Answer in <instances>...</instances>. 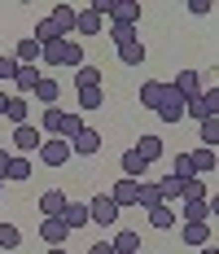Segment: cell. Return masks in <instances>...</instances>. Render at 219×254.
<instances>
[{
  "label": "cell",
  "mask_w": 219,
  "mask_h": 254,
  "mask_svg": "<svg viewBox=\"0 0 219 254\" xmlns=\"http://www.w3.org/2000/svg\"><path fill=\"white\" fill-rule=\"evenodd\" d=\"M40 62H44V66H71V70H79V66H83V44H79V40H53Z\"/></svg>",
  "instance_id": "obj_1"
},
{
  "label": "cell",
  "mask_w": 219,
  "mask_h": 254,
  "mask_svg": "<svg viewBox=\"0 0 219 254\" xmlns=\"http://www.w3.org/2000/svg\"><path fill=\"white\" fill-rule=\"evenodd\" d=\"M44 167H66L71 162V140H62V136H44V145L35 153Z\"/></svg>",
  "instance_id": "obj_2"
},
{
  "label": "cell",
  "mask_w": 219,
  "mask_h": 254,
  "mask_svg": "<svg viewBox=\"0 0 219 254\" xmlns=\"http://www.w3.org/2000/svg\"><path fill=\"white\" fill-rule=\"evenodd\" d=\"M88 215H92L97 228H114V224H119V206H114L110 193H97V197L88 202Z\"/></svg>",
  "instance_id": "obj_3"
},
{
  "label": "cell",
  "mask_w": 219,
  "mask_h": 254,
  "mask_svg": "<svg viewBox=\"0 0 219 254\" xmlns=\"http://www.w3.org/2000/svg\"><path fill=\"white\" fill-rule=\"evenodd\" d=\"M40 145H44V131H40L35 123H22V127H13V153L31 158V153H40Z\"/></svg>",
  "instance_id": "obj_4"
},
{
  "label": "cell",
  "mask_w": 219,
  "mask_h": 254,
  "mask_svg": "<svg viewBox=\"0 0 219 254\" xmlns=\"http://www.w3.org/2000/svg\"><path fill=\"white\" fill-rule=\"evenodd\" d=\"M184 105H189V101H184V97H180V92L167 83V97H162V105H158V123L180 127V119H184Z\"/></svg>",
  "instance_id": "obj_5"
},
{
  "label": "cell",
  "mask_w": 219,
  "mask_h": 254,
  "mask_svg": "<svg viewBox=\"0 0 219 254\" xmlns=\"http://www.w3.org/2000/svg\"><path fill=\"white\" fill-rule=\"evenodd\" d=\"M110 197H114V206H136V197H141V180H127V176H119L114 184H110Z\"/></svg>",
  "instance_id": "obj_6"
},
{
  "label": "cell",
  "mask_w": 219,
  "mask_h": 254,
  "mask_svg": "<svg viewBox=\"0 0 219 254\" xmlns=\"http://www.w3.org/2000/svg\"><path fill=\"white\" fill-rule=\"evenodd\" d=\"M74 35H83V40L105 35V18H101L97 9H79V18H74Z\"/></svg>",
  "instance_id": "obj_7"
},
{
  "label": "cell",
  "mask_w": 219,
  "mask_h": 254,
  "mask_svg": "<svg viewBox=\"0 0 219 254\" xmlns=\"http://www.w3.org/2000/svg\"><path fill=\"white\" fill-rule=\"evenodd\" d=\"M57 219L66 224V232H79V228H88V224H92V215H88V202H66V210H62Z\"/></svg>",
  "instance_id": "obj_8"
},
{
  "label": "cell",
  "mask_w": 219,
  "mask_h": 254,
  "mask_svg": "<svg viewBox=\"0 0 219 254\" xmlns=\"http://www.w3.org/2000/svg\"><path fill=\"white\" fill-rule=\"evenodd\" d=\"M31 97L44 105V110H53V105L62 101V83H57L53 75H40V83H35V92H31Z\"/></svg>",
  "instance_id": "obj_9"
},
{
  "label": "cell",
  "mask_w": 219,
  "mask_h": 254,
  "mask_svg": "<svg viewBox=\"0 0 219 254\" xmlns=\"http://www.w3.org/2000/svg\"><path fill=\"white\" fill-rule=\"evenodd\" d=\"M71 153H79V158H92V153H101V131H97V127H83V131L71 140Z\"/></svg>",
  "instance_id": "obj_10"
},
{
  "label": "cell",
  "mask_w": 219,
  "mask_h": 254,
  "mask_svg": "<svg viewBox=\"0 0 219 254\" xmlns=\"http://www.w3.org/2000/svg\"><path fill=\"white\" fill-rule=\"evenodd\" d=\"M132 149H136V153H141V158L149 162V167H153V162L167 153V145H162V136H149V131H141V140H136Z\"/></svg>",
  "instance_id": "obj_11"
},
{
  "label": "cell",
  "mask_w": 219,
  "mask_h": 254,
  "mask_svg": "<svg viewBox=\"0 0 219 254\" xmlns=\"http://www.w3.org/2000/svg\"><path fill=\"white\" fill-rule=\"evenodd\" d=\"M66 202H71V197H66V193H62V189H49V193H40V215H44V219H57V215H62V210H66Z\"/></svg>",
  "instance_id": "obj_12"
},
{
  "label": "cell",
  "mask_w": 219,
  "mask_h": 254,
  "mask_svg": "<svg viewBox=\"0 0 219 254\" xmlns=\"http://www.w3.org/2000/svg\"><path fill=\"white\" fill-rule=\"evenodd\" d=\"M171 88H175L184 101H193L197 92H202V75H197V70H180V75L171 79Z\"/></svg>",
  "instance_id": "obj_13"
},
{
  "label": "cell",
  "mask_w": 219,
  "mask_h": 254,
  "mask_svg": "<svg viewBox=\"0 0 219 254\" xmlns=\"http://www.w3.org/2000/svg\"><path fill=\"white\" fill-rule=\"evenodd\" d=\"M162 97H167V83H162V79H145V83H141V105H145V110L158 114Z\"/></svg>",
  "instance_id": "obj_14"
},
{
  "label": "cell",
  "mask_w": 219,
  "mask_h": 254,
  "mask_svg": "<svg viewBox=\"0 0 219 254\" xmlns=\"http://www.w3.org/2000/svg\"><path fill=\"white\" fill-rule=\"evenodd\" d=\"M40 241H49V250H53V246H66L71 232H66L62 219H40Z\"/></svg>",
  "instance_id": "obj_15"
},
{
  "label": "cell",
  "mask_w": 219,
  "mask_h": 254,
  "mask_svg": "<svg viewBox=\"0 0 219 254\" xmlns=\"http://www.w3.org/2000/svg\"><path fill=\"white\" fill-rule=\"evenodd\" d=\"M119 171H123V176H127V180H145L149 162H145V158H141V153H136V149H127V153H123V158H119Z\"/></svg>",
  "instance_id": "obj_16"
},
{
  "label": "cell",
  "mask_w": 219,
  "mask_h": 254,
  "mask_svg": "<svg viewBox=\"0 0 219 254\" xmlns=\"http://www.w3.org/2000/svg\"><path fill=\"white\" fill-rule=\"evenodd\" d=\"M105 35L114 40V49H123V44H132V40H141V26H136V22H110V26H105Z\"/></svg>",
  "instance_id": "obj_17"
},
{
  "label": "cell",
  "mask_w": 219,
  "mask_h": 254,
  "mask_svg": "<svg viewBox=\"0 0 219 254\" xmlns=\"http://www.w3.org/2000/svg\"><path fill=\"white\" fill-rule=\"evenodd\" d=\"M66 114H71V110H62V105L44 110V114H40V131H44V136H62V127H66Z\"/></svg>",
  "instance_id": "obj_18"
},
{
  "label": "cell",
  "mask_w": 219,
  "mask_h": 254,
  "mask_svg": "<svg viewBox=\"0 0 219 254\" xmlns=\"http://www.w3.org/2000/svg\"><path fill=\"white\" fill-rule=\"evenodd\" d=\"M180 241H184V246H193V250L211 246V224H184V228H180Z\"/></svg>",
  "instance_id": "obj_19"
},
{
  "label": "cell",
  "mask_w": 219,
  "mask_h": 254,
  "mask_svg": "<svg viewBox=\"0 0 219 254\" xmlns=\"http://www.w3.org/2000/svg\"><path fill=\"white\" fill-rule=\"evenodd\" d=\"M31 40H35L40 49H49L53 40H66V35H62V26L53 22V18H40V22H35V35H31Z\"/></svg>",
  "instance_id": "obj_20"
},
{
  "label": "cell",
  "mask_w": 219,
  "mask_h": 254,
  "mask_svg": "<svg viewBox=\"0 0 219 254\" xmlns=\"http://www.w3.org/2000/svg\"><path fill=\"white\" fill-rule=\"evenodd\" d=\"M175 210H180L184 224H211V206H206V202H180Z\"/></svg>",
  "instance_id": "obj_21"
},
{
  "label": "cell",
  "mask_w": 219,
  "mask_h": 254,
  "mask_svg": "<svg viewBox=\"0 0 219 254\" xmlns=\"http://www.w3.org/2000/svg\"><path fill=\"white\" fill-rule=\"evenodd\" d=\"M145 57H149L145 40H132V44H123V49H119V66H145Z\"/></svg>",
  "instance_id": "obj_22"
},
{
  "label": "cell",
  "mask_w": 219,
  "mask_h": 254,
  "mask_svg": "<svg viewBox=\"0 0 219 254\" xmlns=\"http://www.w3.org/2000/svg\"><path fill=\"white\" fill-rule=\"evenodd\" d=\"M13 57H18V66H40V57H44V49L26 35V40H18V49H13Z\"/></svg>",
  "instance_id": "obj_23"
},
{
  "label": "cell",
  "mask_w": 219,
  "mask_h": 254,
  "mask_svg": "<svg viewBox=\"0 0 219 254\" xmlns=\"http://www.w3.org/2000/svg\"><path fill=\"white\" fill-rule=\"evenodd\" d=\"M35 83H40V66H18V75H13L18 97H31V92H35Z\"/></svg>",
  "instance_id": "obj_24"
},
{
  "label": "cell",
  "mask_w": 219,
  "mask_h": 254,
  "mask_svg": "<svg viewBox=\"0 0 219 254\" xmlns=\"http://www.w3.org/2000/svg\"><path fill=\"white\" fill-rule=\"evenodd\" d=\"M189 158H193V171H197V176H211V171H219V153H215V149H202V145H197Z\"/></svg>",
  "instance_id": "obj_25"
},
{
  "label": "cell",
  "mask_w": 219,
  "mask_h": 254,
  "mask_svg": "<svg viewBox=\"0 0 219 254\" xmlns=\"http://www.w3.org/2000/svg\"><path fill=\"white\" fill-rule=\"evenodd\" d=\"M53 22L62 26V35H66V40H71V31H74V18H79V9H74V4H53V13H49Z\"/></svg>",
  "instance_id": "obj_26"
},
{
  "label": "cell",
  "mask_w": 219,
  "mask_h": 254,
  "mask_svg": "<svg viewBox=\"0 0 219 254\" xmlns=\"http://www.w3.org/2000/svg\"><path fill=\"white\" fill-rule=\"evenodd\" d=\"M4 119H9L13 127L31 123V105H26V97H9V105H4Z\"/></svg>",
  "instance_id": "obj_27"
},
{
  "label": "cell",
  "mask_w": 219,
  "mask_h": 254,
  "mask_svg": "<svg viewBox=\"0 0 219 254\" xmlns=\"http://www.w3.org/2000/svg\"><path fill=\"white\" fill-rule=\"evenodd\" d=\"M114 254H141V232H132V228H123V232H114Z\"/></svg>",
  "instance_id": "obj_28"
},
{
  "label": "cell",
  "mask_w": 219,
  "mask_h": 254,
  "mask_svg": "<svg viewBox=\"0 0 219 254\" xmlns=\"http://www.w3.org/2000/svg\"><path fill=\"white\" fill-rule=\"evenodd\" d=\"M136 206H145V210H153V206H167V202H162L158 180H141V197H136Z\"/></svg>",
  "instance_id": "obj_29"
},
{
  "label": "cell",
  "mask_w": 219,
  "mask_h": 254,
  "mask_svg": "<svg viewBox=\"0 0 219 254\" xmlns=\"http://www.w3.org/2000/svg\"><path fill=\"white\" fill-rule=\"evenodd\" d=\"M149 228L153 232L175 228V206H153V210H149Z\"/></svg>",
  "instance_id": "obj_30"
},
{
  "label": "cell",
  "mask_w": 219,
  "mask_h": 254,
  "mask_svg": "<svg viewBox=\"0 0 219 254\" xmlns=\"http://www.w3.org/2000/svg\"><path fill=\"white\" fill-rule=\"evenodd\" d=\"M31 171H35V162L31 158H22V153H13V162H9V176H4V184L13 180V184H22V180H31Z\"/></svg>",
  "instance_id": "obj_31"
},
{
  "label": "cell",
  "mask_w": 219,
  "mask_h": 254,
  "mask_svg": "<svg viewBox=\"0 0 219 254\" xmlns=\"http://www.w3.org/2000/svg\"><path fill=\"white\" fill-rule=\"evenodd\" d=\"M197 140H202V149H219V119H202L197 123Z\"/></svg>",
  "instance_id": "obj_32"
},
{
  "label": "cell",
  "mask_w": 219,
  "mask_h": 254,
  "mask_svg": "<svg viewBox=\"0 0 219 254\" xmlns=\"http://www.w3.org/2000/svg\"><path fill=\"white\" fill-rule=\"evenodd\" d=\"M158 189H162V202H167V206H175L180 197H184V180H175L171 171H167L162 180H158Z\"/></svg>",
  "instance_id": "obj_33"
},
{
  "label": "cell",
  "mask_w": 219,
  "mask_h": 254,
  "mask_svg": "<svg viewBox=\"0 0 219 254\" xmlns=\"http://www.w3.org/2000/svg\"><path fill=\"white\" fill-rule=\"evenodd\" d=\"M101 105H105V92H101V88H79V110H83V114H92Z\"/></svg>",
  "instance_id": "obj_34"
},
{
  "label": "cell",
  "mask_w": 219,
  "mask_h": 254,
  "mask_svg": "<svg viewBox=\"0 0 219 254\" xmlns=\"http://www.w3.org/2000/svg\"><path fill=\"white\" fill-rule=\"evenodd\" d=\"M22 246V228L18 224H0V250H18Z\"/></svg>",
  "instance_id": "obj_35"
},
{
  "label": "cell",
  "mask_w": 219,
  "mask_h": 254,
  "mask_svg": "<svg viewBox=\"0 0 219 254\" xmlns=\"http://www.w3.org/2000/svg\"><path fill=\"white\" fill-rule=\"evenodd\" d=\"M211 193H206V184H202V176H193V180H184V197L180 202H206Z\"/></svg>",
  "instance_id": "obj_36"
},
{
  "label": "cell",
  "mask_w": 219,
  "mask_h": 254,
  "mask_svg": "<svg viewBox=\"0 0 219 254\" xmlns=\"http://www.w3.org/2000/svg\"><path fill=\"white\" fill-rule=\"evenodd\" d=\"M74 83L79 88H101V66H79L74 70Z\"/></svg>",
  "instance_id": "obj_37"
},
{
  "label": "cell",
  "mask_w": 219,
  "mask_h": 254,
  "mask_svg": "<svg viewBox=\"0 0 219 254\" xmlns=\"http://www.w3.org/2000/svg\"><path fill=\"white\" fill-rule=\"evenodd\" d=\"M171 176H175V180H193V176H197V171H193V158H189V153H175Z\"/></svg>",
  "instance_id": "obj_38"
},
{
  "label": "cell",
  "mask_w": 219,
  "mask_h": 254,
  "mask_svg": "<svg viewBox=\"0 0 219 254\" xmlns=\"http://www.w3.org/2000/svg\"><path fill=\"white\" fill-rule=\"evenodd\" d=\"M83 127H88V123H83V114H79V110H71V114H66V127H62V140H74Z\"/></svg>",
  "instance_id": "obj_39"
},
{
  "label": "cell",
  "mask_w": 219,
  "mask_h": 254,
  "mask_svg": "<svg viewBox=\"0 0 219 254\" xmlns=\"http://www.w3.org/2000/svg\"><path fill=\"white\" fill-rule=\"evenodd\" d=\"M202 101L211 110V119H219V88H202Z\"/></svg>",
  "instance_id": "obj_40"
},
{
  "label": "cell",
  "mask_w": 219,
  "mask_h": 254,
  "mask_svg": "<svg viewBox=\"0 0 219 254\" xmlns=\"http://www.w3.org/2000/svg\"><path fill=\"white\" fill-rule=\"evenodd\" d=\"M13 75H18V57H0V83H4V79L13 83Z\"/></svg>",
  "instance_id": "obj_41"
},
{
  "label": "cell",
  "mask_w": 219,
  "mask_h": 254,
  "mask_svg": "<svg viewBox=\"0 0 219 254\" xmlns=\"http://www.w3.org/2000/svg\"><path fill=\"white\" fill-rule=\"evenodd\" d=\"M211 9H215V4H211V0H189V13H193V18H206V13H211Z\"/></svg>",
  "instance_id": "obj_42"
},
{
  "label": "cell",
  "mask_w": 219,
  "mask_h": 254,
  "mask_svg": "<svg viewBox=\"0 0 219 254\" xmlns=\"http://www.w3.org/2000/svg\"><path fill=\"white\" fill-rule=\"evenodd\" d=\"M9 162H13V149H4V145H0V180L9 176Z\"/></svg>",
  "instance_id": "obj_43"
},
{
  "label": "cell",
  "mask_w": 219,
  "mask_h": 254,
  "mask_svg": "<svg viewBox=\"0 0 219 254\" xmlns=\"http://www.w3.org/2000/svg\"><path fill=\"white\" fill-rule=\"evenodd\" d=\"M88 254H114V246H110V241H92V246H88Z\"/></svg>",
  "instance_id": "obj_44"
},
{
  "label": "cell",
  "mask_w": 219,
  "mask_h": 254,
  "mask_svg": "<svg viewBox=\"0 0 219 254\" xmlns=\"http://www.w3.org/2000/svg\"><path fill=\"white\" fill-rule=\"evenodd\" d=\"M206 206H211V219H219V193H211V197H206Z\"/></svg>",
  "instance_id": "obj_45"
},
{
  "label": "cell",
  "mask_w": 219,
  "mask_h": 254,
  "mask_svg": "<svg viewBox=\"0 0 219 254\" xmlns=\"http://www.w3.org/2000/svg\"><path fill=\"white\" fill-rule=\"evenodd\" d=\"M4 105H9V92H4V88H0V114H4Z\"/></svg>",
  "instance_id": "obj_46"
},
{
  "label": "cell",
  "mask_w": 219,
  "mask_h": 254,
  "mask_svg": "<svg viewBox=\"0 0 219 254\" xmlns=\"http://www.w3.org/2000/svg\"><path fill=\"white\" fill-rule=\"evenodd\" d=\"M197 254H219V246H202V250H197Z\"/></svg>",
  "instance_id": "obj_47"
},
{
  "label": "cell",
  "mask_w": 219,
  "mask_h": 254,
  "mask_svg": "<svg viewBox=\"0 0 219 254\" xmlns=\"http://www.w3.org/2000/svg\"><path fill=\"white\" fill-rule=\"evenodd\" d=\"M49 254H66V246H53V250H49Z\"/></svg>",
  "instance_id": "obj_48"
},
{
  "label": "cell",
  "mask_w": 219,
  "mask_h": 254,
  "mask_svg": "<svg viewBox=\"0 0 219 254\" xmlns=\"http://www.w3.org/2000/svg\"><path fill=\"white\" fill-rule=\"evenodd\" d=\"M0 193H4V180H0Z\"/></svg>",
  "instance_id": "obj_49"
}]
</instances>
